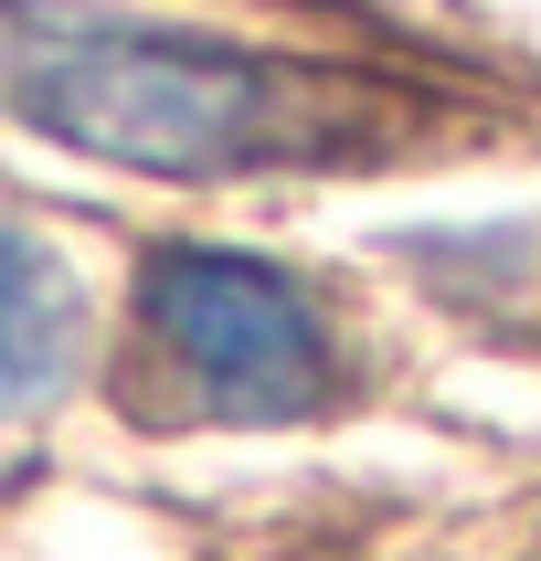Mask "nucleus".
<instances>
[{
    "label": "nucleus",
    "mask_w": 541,
    "mask_h": 561,
    "mask_svg": "<svg viewBox=\"0 0 541 561\" xmlns=\"http://www.w3.org/2000/svg\"><path fill=\"white\" fill-rule=\"evenodd\" d=\"M75 350H86V286L43 233L0 222V424L32 403H54L75 381Z\"/></svg>",
    "instance_id": "obj_3"
},
{
    "label": "nucleus",
    "mask_w": 541,
    "mask_h": 561,
    "mask_svg": "<svg viewBox=\"0 0 541 561\" xmlns=\"http://www.w3.org/2000/svg\"><path fill=\"white\" fill-rule=\"evenodd\" d=\"M138 340L202 424H308L340 403V329L266 254L170 244L138 276Z\"/></svg>",
    "instance_id": "obj_2"
},
{
    "label": "nucleus",
    "mask_w": 541,
    "mask_h": 561,
    "mask_svg": "<svg viewBox=\"0 0 541 561\" xmlns=\"http://www.w3.org/2000/svg\"><path fill=\"white\" fill-rule=\"evenodd\" d=\"M0 95L43 138L159 181H286L361 149L382 95L318 64L255 54L191 22L127 11H22L0 43Z\"/></svg>",
    "instance_id": "obj_1"
}]
</instances>
